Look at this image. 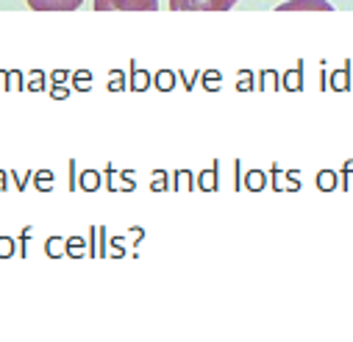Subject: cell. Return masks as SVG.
Returning a JSON list of instances; mask_svg holds the SVG:
<instances>
[{
  "label": "cell",
  "instance_id": "4",
  "mask_svg": "<svg viewBox=\"0 0 353 342\" xmlns=\"http://www.w3.org/2000/svg\"><path fill=\"white\" fill-rule=\"evenodd\" d=\"M295 9H317V12H328L331 3H325V0H290V3L281 6V12H295Z\"/></svg>",
  "mask_w": 353,
  "mask_h": 342
},
{
  "label": "cell",
  "instance_id": "3",
  "mask_svg": "<svg viewBox=\"0 0 353 342\" xmlns=\"http://www.w3.org/2000/svg\"><path fill=\"white\" fill-rule=\"evenodd\" d=\"M83 3V0H28L34 12H72Z\"/></svg>",
  "mask_w": 353,
  "mask_h": 342
},
{
  "label": "cell",
  "instance_id": "1",
  "mask_svg": "<svg viewBox=\"0 0 353 342\" xmlns=\"http://www.w3.org/2000/svg\"><path fill=\"white\" fill-rule=\"evenodd\" d=\"M236 0H170L172 12H228Z\"/></svg>",
  "mask_w": 353,
  "mask_h": 342
},
{
  "label": "cell",
  "instance_id": "2",
  "mask_svg": "<svg viewBox=\"0 0 353 342\" xmlns=\"http://www.w3.org/2000/svg\"><path fill=\"white\" fill-rule=\"evenodd\" d=\"M98 12H156L159 0H95Z\"/></svg>",
  "mask_w": 353,
  "mask_h": 342
}]
</instances>
